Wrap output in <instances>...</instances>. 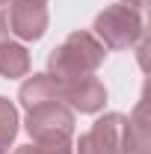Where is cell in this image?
Segmentation results:
<instances>
[{
    "label": "cell",
    "instance_id": "30bf717a",
    "mask_svg": "<svg viewBox=\"0 0 151 154\" xmlns=\"http://www.w3.org/2000/svg\"><path fill=\"white\" fill-rule=\"evenodd\" d=\"M15 136H18V110L9 98L0 95V154H9Z\"/></svg>",
    "mask_w": 151,
    "mask_h": 154
},
{
    "label": "cell",
    "instance_id": "ba28073f",
    "mask_svg": "<svg viewBox=\"0 0 151 154\" xmlns=\"http://www.w3.org/2000/svg\"><path fill=\"white\" fill-rule=\"evenodd\" d=\"M18 101L24 104V110H33L39 104H51V101H59V86L51 74H33L21 83Z\"/></svg>",
    "mask_w": 151,
    "mask_h": 154
},
{
    "label": "cell",
    "instance_id": "9c48e42d",
    "mask_svg": "<svg viewBox=\"0 0 151 154\" xmlns=\"http://www.w3.org/2000/svg\"><path fill=\"white\" fill-rule=\"evenodd\" d=\"M30 71V54L21 42H0V77L6 80H18L27 77Z\"/></svg>",
    "mask_w": 151,
    "mask_h": 154
},
{
    "label": "cell",
    "instance_id": "8992f818",
    "mask_svg": "<svg viewBox=\"0 0 151 154\" xmlns=\"http://www.w3.org/2000/svg\"><path fill=\"white\" fill-rule=\"evenodd\" d=\"M9 30L21 38V42H39L48 30V3H36V0H12L9 9Z\"/></svg>",
    "mask_w": 151,
    "mask_h": 154
},
{
    "label": "cell",
    "instance_id": "3957f363",
    "mask_svg": "<svg viewBox=\"0 0 151 154\" xmlns=\"http://www.w3.org/2000/svg\"><path fill=\"white\" fill-rule=\"evenodd\" d=\"M125 125L128 116L107 113L92 125V131L80 136L77 154H122V139H125Z\"/></svg>",
    "mask_w": 151,
    "mask_h": 154
},
{
    "label": "cell",
    "instance_id": "2e32d148",
    "mask_svg": "<svg viewBox=\"0 0 151 154\" xmlns=\"http://www.w3.org/2000/svg\"><path fill=\"white\" fill-rule=\"evenodd\" d=\"M0 3H9V0H0Z\"/></svg>",
    "mask_w": 151,
    "mask_h": 154
},
{
    "label": "cell",
    "instance_id": "6da1fadb",
    "mask_svg": "<svg viewBox=\"0 0 151 154\" xmlns=\"http://www.w3.org/2000/svg\"><path fill=\"white\" fill-rule=\"evenodd\" d=\"M107 57V48L86 30H77L65 38L59 48L51 51L48 57V74L59 83H68L74 77H83V74H95L101 68V62Z\"/></svg>",
    "mask_w": 151,
    "mask_h": 154
},
{
    "label": "cell",
    "instance_id": "5b68a950",
    "mask_svg": "<svg viewBox=\"0 0 151 154\" xmlns=\"http://www.w3.org/2000/svg\"><path fill=\"white\" fill-rule=\"evenodd\" d=\"M59 101L77 113H101L107 104V89L95 74H83L68 83H59Z\"/></svg>",
    "mask_w": 151,
    "mask_h": 154
},
{
    "label": "cell",
    "instance_id": "277c9868",
    "mask_svg": "<svg viewBox=\"0 0 151 154\" xmlns=\"http://www.w3.org/2000/svg\"><path fill=\"white\" fill-rule=\"evenodd\" d=\"M27 134L33 139H42V136H57L74 134V110H68L62 101H51V104H39L33 110H27Z\"/></svg>",
    "mask_w": 151,
    "mask_h": 154
},
{
    "label": "cell",
    "instance_id": "52a82bcc",
    "mask_svg": "<svg viewBox=\"0 0 151 154\" xmlns=\"http://www.w3.org/2000/svg\"><path fill=\"white\" fill-rule=\"evenodd\" d=\"M151 151V136H148V110L145 101H139V107L128 116L125 125V139H122V154H148Z\"/></svg>",
    "mask_w": 151,
    "mask_h": 154
},
{
    "label": "cell",
    "instance_id": "9a60e30c",
    "mask_svg": "<svg viewBox=\"0 0 151 154\" xmlns=\"http://www.w3.org/2000/svg\"><path fill=\"white\" fill-rule=\"evenodd\" d=\"M36 3H48V0H36Z\"/></svg>",
    "mask_w": 151,
    "mask_h": 154
},
{
    "label": "cell",
    "instance_id": "7c38bea8",
    "mask_svg": "<svg viewBox=\"0 0 151 154\" xmlns=\"http://www.w3.org/2000/svg\"><path fill=\"white\" fill-rule=\"evenodd\" d=\"M122 6H128V9H133V12H145V6H148V0H122Z\"/></svg>",
    "mask_w": 151,
    "mask_h": 154
},
{
    "label": "cell",
    "instance_id": "4fadbf2b",
    "mask_svg": "<svg viewBox=\"0 0 151 154\" xmlns=\"http://www.w3.org/2000/svg\"><path fill=\"white\" fill-rule=\"evenodd\" d=\"M9 38V24H6V15L0 12V42H6Z\"/></svg>",
    "mask_w": 151,
    "mask_h": 154
},
{
    "label": "cell",
    "instance_id": "7a4b0ae2",
    "mask_svg": "<svg viewBox=\"0 0 151 154\" xmlns=\"http://www.w3.org/2000/svg\"><path fill=\"white\" fill-rule=\"evenodd\" d=\"M104 48H113V51H125L133 48L139 38L145 36V21L139 12H133L122 3L107 6L104 12H98L95 18V33H92Z\"/></svg>",
    "mask_w": 151,
    "mask_h": 154
},
{
    "label": "cell",
    "instance_id": "8fae6325",
    "mask_svg": "<svg viewBox=\"0 0 151 154\" xmlns=\"http://www.w3.org/2000/svg\"><path fill=\"white\" fill-rule=\"evenodd\" d=\"M39 154H74V145H71V136L57 134V136H42L36 139Z\"/></svg>",
    "mask_w": 151,
    "mask_h": 154
},
{
    "label": "cell",
    "instance_id": "5bb4252c",
    "mask_svg": "<svg viewBox=\"0 0 151 154\" xmlns=\"http://www.w3.org/2000/svg\"><path fill=\"white\" fill-rule=\"evenodd\" d=\"M12 154H39V148H36V142H33V145H18Z\"/></svg>",
    "mask_w": 151,
    "mask_h": 154
}]
</instances>
